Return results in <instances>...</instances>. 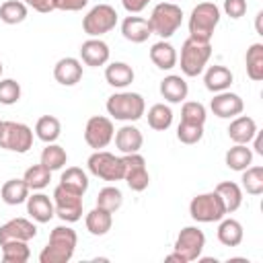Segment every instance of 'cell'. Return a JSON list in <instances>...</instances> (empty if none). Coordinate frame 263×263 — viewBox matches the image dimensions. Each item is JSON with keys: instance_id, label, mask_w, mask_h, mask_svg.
Instances as JSON below:
<instances>
[{"instance_id": "20", "label": "cell", "mask_w": 263, "mask_h": 263, "mask_svg": "<svg viewBox=\"0 0 263 263\" xmlns=\"http://www.w3.org/2000/svg\"><path fill=\"white\" fill-rule=\"evenodd\" d=\"M115 146L119 152L123 154H132V152H140L142 144H144V138H142V132L134 125H123L115 132Z\"/></svg>"}, {"instance_id": "33", "label": "cell", "mask_w": 263, "mask_h": 263, "mask_svg": "<svg viewBox=\"0 0 263 263\" xmlns=\"http://www.w3.org/2000/svg\"><path fill=\"white\" fill-rule=\"evenodd\" d=\"M60 183H62L64 187H68V189L80 193V195H84L86 189H88V177H86V173H84L80 166H68V168L62 173Z\"/></svg>"}, {"instance_id": "13", "label": "cell", "mask_w": 263, "mask_h": 263, "mask_svg": "<svg viewBox=\"0 0 263 263\" xmlns=\"http://www.w3.org/2000/svg\"><path fill=\"white\" fill-rule=\"evenodd\" d=\"M37 236V226L27 218H12L0 226V242L6 240H31Z\"/></svg>"}, {"instance_id": "15", "label": "cell", "mask_w": 263, "mask_h": 263, "mask_svg": "<svg viewBox=\"0 0 263 263\" xmlns=\"http://www.w3.org/2000/svg\"><path fill=\"white\" fill-rule=\"evenodd\" d=\"M80 58L86 66H103L109 60V45L99 37H90L80 45Z\"/></svg>"}, {"instance_id": "38", "label": "cell", "mask_w": 263, "mask_h": 263, "mask_svg": "<svg viewBox=\"0 0 263 263\" xmlns=\"http://www.w3.org/2000/svg\"><path fill=\"white\" fill-rule=\"evenodd\" d=\"M121 203H123V193L117 189V187H113V185H109V187H103L101 191H99V195H97V208H101V210H107V212H117L119 208H121Z\"/></svg>"}, {"instance_id": "19", "label": "cell", "mask_w": 263, "mask_h": 263, "mask_svg": "<svg viewBox=\"0 0 263 263\" xmlns=\"http://www.w3.org/2000/svg\"><path fill=\"white\" fill-rule=\"evenodd\" d=\"M255 132H257V123L249 115H238L228 125V138L234 144H249L253 140Z\"/></svg>"}, {"instance_id": "52", "label": "cell", "mask_w": 263, "mask_h": 263, "mask_svg": "<svg viewBox=\"0 0 263 263\" xmlns=\"http://www.w3.org/2000/svg\"><path fill=\"white\" fill-rule=\"evenodd\" d=\"M2 70H4V66H2V62H0V76H2Z\"/></svg>"}, {"instance_id": "49", "label": "cell", "mask_w": 263, "mask_h": 263, "mask_svg": "<svg viewBox=\"0 0 263 263\" xmlns=\"http://www.w3.org/2000/svg\"><path fill=\"white\" fill-rule=\"evenodd\" d=\"M164 261H166V263H187V261H185V257H183L181 253H177V251H175V253H171V255H166V257H164Z\"/></svg>"}, {"instance_id": "26", "label": "cell", "mask_w": 263, "mask_h": 263, "mask_svg": "<svg viewBox=\"0 0 263 263\" xmlns=\"http://www.w3.org/2000/svg\"><path fill=\"white\" fill-rule=\"evenodd\" d=\"M214 191L222 197L224 208H226V214L236 212L240 208V203H242V191H240V187L234 181H222V183L216 185Z\"/></svg>"}, {"instance_id": "6", "label": "cell", "mask_w": 263, "mask_h": 263, "mask_svg": "<svg viewBox=\"0 0 263 263\" xmlns=\"http://www.w3.org/2000/svg\"><path fill=\"white\" fill-rule=\"evenodd\" d=\"M88 171L95 175V177H101L105 181H121L125 177V162H123V156H115L111 152H105V150H95L88 160Z\"/></svg>"}, {"instance_id": "17", "label": "cell", "mask_w": 263, "mask_h": 263, "mask_svg": "<svg viewBox=\"0 0 263 263\" xmlns=\"http://www.w3.org/2000/svg\"><path fill=\"white\" fill-rule=\"evenodd\" d=\"M27 214L39 222V224H45L49 222L53 216H55V208H53V201L43 195V193H33L27 197Z\"/></svg>"}, {"instance_id": "42", "label": "cell", "mask_w": 263, "mask_h": 263, "mask_svg": "<svg viewBox=\"0 0 263 263\" xmlns=\"http://www.w3.org/2000/svg\"><path fill=\"white\" fill-rule=\"evenodd\" d=\"M177 138L191 146V144H197L201 138H203V125H197V123H187V121H181L179 127H177Z\"/></svg>"}, {"instance_id": "23", "label": "cell", "mask_w": 263, "mask_h": 263, "mask_svg": "<svg viewBox=\"0 0 263 263\" xmlns=\"http://www.w3.org/2000/svg\"><path fill=\"white\" fill-rule=\"evenodd\" d=\"M150 60H152V64L156 66V68H160V70H171V68H175V64H177V51H175V47L168 43V41H156L152 47H150Z\"/></svg>"}, {"instance_id": "46", "label": "cell", "mask_w": 263, "mask_h": 263, "mask_svg": "<svg viewBox=\"0 0 263 263\" xmlns=\"http://www.w3.org/2000/svg\"><path fill=\"white\" fill-rule=\"evenodd\" d=\"M25 4L31 6L37 12H51V10H55L53 0H25Z\"/></svg>"}, {"instance_id": "41", "label": "cell", "mask_w": 263, "mask_h": 263, "mask_svg": "<svg viewBox=\"0 0 263 263\" xmlns=\"http://www.w3.org/2000/svg\"><path fill=\"white\" fill-rule=\"evenodd\" d=\"M181 121L203 125V123H205V107H203L201 103H197V101H187V103H183Z\"/></svg>"}, {"instance_id": "47", "label": "cell", "mask_w": 263, "mask_h": 263, "mask_svg": "<svg viewBox=\"0 0 263 263\" xmlns=\"http://www.w3.org/2000/svg\"><path fill=\"white\" fill-rule=\"evenodd\" d=\"M150 0H121L123 8L129 12V14H136V12H142L146 6H148Z\"/></svg>"}, {"instance_id": "44", "label": "cell", "mask_w": 263, "mask_h": 263, "mask_svg": "<svg viewBox=\"0 0 263 263\" xmlns=\"http://www.w3.org/2000/svg\"><path fill=\"white\" fill-rule=\"evenodd\" d=\"M224 12L230 18H240L247 12V0H224Z\"/></svg>"}, {"instance_id": "7", "label": "cell", "mask_w": 263, "mask_h": 263, "mask_svg": "<svg viewBox=\"0 0 263 263\" xmlns=\"http://www.w3.org/2000/svg\"><path fill=\"white\" fill-rule=\"evenodd\" d=\"M33 146V129L18 121H2L0 148L25 154Z\"/></svg>"}, {"instance_id": "31", "label": "cell", "mask_w": 263, "mask_h": 263, "mask_svg": "<svg viewBox=\"0 0 263 263\" xmlns=\"http://www.w3.org/2000/svg\"><path fill=\"white\" fill-rule=\"evenodd\" d=\"M245 64H247V74L251 80H255V82L263 80V43L249 45Z\"/></svg>"}, {"instance_id": "28", "label": "cell", "mask_w": 263, "mask_h": 263, "mask_svg": "<svg viewBox=\"0 0 263 263\" xmlns=\"http://www.w3.org/2000/svg\"><path fill=\"white\" fill-rule=\"evenodd\" d=\"M35 134H37V138L41 142L51 144V142H55L60 138L62 123H60V119L55 115H41L37 119V123H35Z\"/></svg>"}, {"instance_id": "25", "label": "cell", "mask_w": 263, "mask_h": 263, "mask_svg": "<svg viewBox=\"0 0 263 263\" xmlns=\"http://www.w3.org/2000/svg\"><path fill=\"white\" fill-rule=\"evenodd\" d=\"M105 80L115 88H125L134 82V70L125 62H113L105 68Z\"/></svg>"}, {"instance_id": "16", "label": "cell", "mask_w": 263, "mask_h": 263, "mask_svg": "<svg viewBox=\"0 0 263 263\" xmlns=\"http://www.w3.org/2000/svg\"><path fill=\"white\" fill-rule=\"evenodd\" d=\"M53 78L62 86H74L82 78V64L76 58H62L53 66Z\"/></svg>"}, {"instance_id": "36", "label": "cell", "mask_w": 263, "mask_h": 263, "mask_svg": "<svg viewBox=\"0 0 263 263\" xmlns=\"http://www.w3.org/2000/svg\"><path fill=\"white\" fill-rule=\"evenodd\" d=\"M27 18V4L21 0H6L0 4V21L6 25H16Z\"/></svg>"}, {"instance_id": "29", "label": "cell", "mask_w": 263, "mask_h": 263, "mask_svg": "<svg viewBox=\"0 0 263 263\" xmlns=\"http://www.w3.org/2000/svg\"><path fill=\"white\" fill-rule=\"evenodd\" d=\"M218 240L224 247H238L242 242V226L234 218H226L218 226Z\"/></svg>"}, {"instance_id": "37", "label": "cell", "mask_w": 263, "mask_h": 263, "mask_svg": "<svg viewBox=\"0 0 263 263\" xmlns=\"http://www.w3.org/2000/svg\"><path fill=\"white\" fill-rule=\"evenodd\" d=\"M23 179H25V183L29 185V189H43V187H47L49 181H51V171H49L45 164L39 162V164L29 166V168L25 171Z\"/></svg>"}, {"instance_id": "40", "label": "cell", "mask_w": 263, "mask_h": 263, "mask_svg": "<svg viewBox=\"0 0 263 263\" xmlns=\"http://www.w3.org/2000/svg\"><path fill=\"white\" fill-rule=\"evenodd\" d=\"M242 189L251 195L263 193V166H247L242 171Z\"/></svg>"}, {"instance_id": "51", "label": "cell", "mask_w": 263, "mask_h": 263, "mask_svg": "<svg viewBox=\"0 0 263 263\" xmlns=\"http://www.w3.org/2000/svg\"><path fill=\"white\" fill-rule=\"evenodd\" d=\"M228 263H249L247 259H228Z\"/></svg>"}, {"instance_id": "4", "label": "cell", "mask_w": 263, "mask_h": 263, "mask_svg": "<svg viewBox=\"0 0 263 263\" xmlns=\"http://www.w3.org/2000/svg\"><path fill=\"white\" fill-rule=\"evenodd\" d=\"M181 21H183V10H181V6L173 4V2L156 4L152 8L150 18H148V23L152 27V33L160 35L162 39H168L181 27Z\"/></svg>"}, {"instance_id": "11", "label": "cell", "mask_w": 263, "mask_h": 263, "mask_svg": "<svg viewBox=\"0 0 263 263\" xmlns=\"http://www.w3.org/2000/svg\"><path fill=\"white\" fill-rule=\"evenodd\" d=\"M115 136V129H113V121L105 115H92L88 121H86V127H84V142L95 148V150H101L105 148Z\"/></svg>"}, {"instance_id": "1", "label": "cell", "mask_w": 263, "mask_h": 263, "mask_svg": "<svg viewBox=\"0 0 263 263\" xmlns=\"http://www.w3.org/2000/svg\"><path fill=\"white\" fill-rule=\"evenodd\" d=\"M220 23V8L214 2H199L189 16V37L195 41H210Z\"/></svg>"}, {"instance_id": "32", "label": "cell", "mask_w": 263, "mask_h": 263, "mask_svg": "<svg viewBox=\"0 0 263 263\" xmlns=\"http://www.w3.org/2000/svg\"><path fill=\"white\" fill-rule=\"evenodd\" d=\"M224 160H226V166L228 168H232V171H245L253 162V152H251V148H247V144H234L232 148H228Z\"/></svg>"}, {"instance_id": "34", "label": "cell", "mask_w": 263, "mask_h": 263, "mask_svg": "<svg viewBox=\"0 0 263 263\" xmlns=\"http://www.w3.org/2000/svg\"><path fill=\"white\" fill-rule=\"evenodd\" d=\"M173 123V111L164 103H156L148 109V125L156 132H164Z\"/></svg>"}, {"instance_id": "5", "label": "cell", "mask_w": 263, "mask_h": 263, "mask_svg": "<svg viewBox=\"0 0 263 263\" xmlns=\"http://www.w3.org/2000/svg\"><path fill=\"white\" fill-rule=\"evenodd\" d=\"M189 214L195 222H220L226 216V208L222 197L216 191L199 193L189 203Z\"/></svg>"}, {"instance_id": "35", "label": "cell", "mask_w": 263, "mask_h": 263, "mask_svg": "<svg viewBox=\"0 0 263 263\" xmlns=\"http://www.w3.org/2000/svg\"><path fill=\"white\" fill-rule=\"evenodd\" d=\"M72 255H74V249L47 240V245L39 253V261L41 263H68L72 259Z\"/></svg>"}, {"instance_id": "53", "label": "cell", "mask_w": 263, "mask_h": 263, "mask_svg": "<svg viewBox=\"0 0 263 263\" xmlns=\"http://www.w3.org/2000/svg\"><path fill=\"white\" fill-rule=\"evenodd\" d=\"M0 129H2V121H0Z\"/></svg>"}, {"instance_id": "10", "label": "cell", "mask_w": 263, "mask_h": 263, "mask_svg": "<svg viewBox=\"0 0 263 263\" xmlns=\"http://www.w3.org/2000/svg\"><path fill=\"white\" fill-rule=\"evenodd\" d=\"M205 247V234L197 226H185L175 240V251L185 257V261H197Z\"/></svg>"}, {"instance_id": "2", "label": "cell", "mask_w": 263, "mask_h": 263, "mask_svg": "<svg viewBox=\"0 0 263 263\" xmlns=\"http://www.w3.org/2000/svg\"><path fill=\"white\" fill-rule=\"evenodd\" d=\"M146 103L138 92H115L107 99V113L121 121H136L144 115Z\"/></svg>"}, {"instance_id": "21", "label": "cell", "mask_w": 263, "mask_h": 263, "mask_svg": "<svg viewBox=\"0 0 263 263\" xmlns=\"http://www.w3.org/2000/svg\"><path fill=\"white\" fill-rule=\"evenodd\" d=\"M187 92H189V86H187L185 78H181L177 74H168V76H164L160 80V95L168 103H181V101H185Z\"/></svg>"}, {"instance_id": "14", "label": "cell", "mask_w": 263, "mask_h": 263, "mask_svg": "<svg viewBox=\"0 0 263 263\" xmlns=\"http://www.w3.org/2000/svg\"><path fill=\"white\" fill-rule=\"evenodd\" d=\"M242 99L236 95V92H228V90H222L218 92L212 103H210V109L214 111V115L222 117V119H230V117H236L242 113Z\"/></svg>"}, {"instance_id": "18", "label": "cell", "mask_w": 263, "mask_h": 263, "mask_svg": "<svg viewBox=\"0 0 263 263\" xmlns=\"http://www.w3.org/2000/svg\"><path fill=\"white\" fill-rule=\"evenodd\" d=\"M121 33L132 43H144L152 35V27H150L148 18H142V16H125L123 23H121Z\"/></svg>"}, {"instance_id": "27", "label": "cell", "mask_w": 263, "mask_h": 263, "mask_svg": "<svg viewBox=\"0 0 263 263\" xmlns=\"http://www.w3.org/2000/svg\"><path fill=\"white\" fill-rule=\"evenodd\" d=\"M113 226V216L111 212L107 210H101V208H95L86 214V230L95 236H103L111 230Z\"/></svg>"}, {"instance_id": "50", "label": "cell", "mask_w": 263, "mask_h": 263, "mask_svg": "<svg viewBox=\"0 0 263 263\" xmlns=\"http://www.w3.org/2000/svg\"><path fill=\"white\" fill-rule=\"evenodd\" d=\"M261 23H263V10H259L257 16H255V29H257L259 35H263V27H261Z\"/></svg>"}, {"instance_id": "43", "label": "cell", "mask_w": 263, "mask_h": 263, "mask_svg": "<svg viewBox=\"0 0 263 263\" xmlns=\"http://www.w3.org/2000/svg\"><path fill=\"white\" fill-rule=\"evenodd\" d=\"M21 99V84L12 78L0 80V103L2 105H14Z\"/></svg>"}, {"instance_id": "22", "label": "cell", "mask_w": 263, "mask_h": 263, "mask_svg": "<svg viewBox=\"0 0 263 263\" xmlns=\"http://www.w3.org/2000/svg\"><path fill=\"white\" fill-rule=\"evenodd\" d=\"M232 80H234L232 72H230L226 66H220V64L210 66L208 72H205V76H203L205 88L212 90V92H222V90H226V88L232 84Z\"/></svg>"}, {"instance_id": "12", "label": "cell", "mask_w": 263, "mask_h": 263, "mask_svg": "<svg viewBox=\"0 0 263 263\" xmlns=\"http://www.w3.org/2000/svg\"><path fill=\"white\" fill-rule=\"evenodd\" d=\"M123 162H125V183L129 185L132 191H144L150 185V175L146 168V160L140 152H132V154H123Z\"/></svg>"}, {"instance_id": "3", "label": "cell", "mask_w": 263, "mask_h": 263, "mask_svg": "<svg viewBox=\"0 0 263 263\" xmlns=\"http://www.w3.org/2000/svg\"><path fill=\"white\" fill-rule=\"evenodd\" d=\"M212 55V43L210 41H195L185 39L181 47V72L185 76H197L203 72L208 60Z\"/></svg>"}, {"instance_id": "48", "label": "cell", "mask_w": 263, "mask_h": 263, "mask_svg": "<svg viewBox=\"0 0 263 263\" xmlns=\"http://www.w3.org/2000/svg\"><path fill=\"white\" fill-rule=\"evenodd\" d=\"M253 142H255V144H253V146H255V152L263 156V138H261V132H255Z\"/></svg>"}, {"instance_id": "9", "label": "cell", "mask_w": 263, "mask_h": 263, "mask_svg": "<svg viewBox=\"0 0 263 263\" xmlns=\"http://www.w3.org/2000/svg\"><path fill=\"white\" fill-rule=\"evenodd\" d=\"M117 25V12L111 4H97L92 6L86 16L82 18V29L90 37H99L109 33Z\"/></svg>"}, {"instance_id": "39", "label": "cell", "mask_w": 263, "mask_h": 263, "mask_svg": "<svg viewBox=\"0 0 263 263\" xmlns=\"http://www.w3.org/2000/svg\"><path fill=\"white\" fill-rule=\"evenodd\" d=\"M66 160H68V154H66V150L60 146V144H47L45 148H43V152H41V164H45L49 171H58V168H62L64 164H66Z\"/></svg>"}, {"instance_id": "24", "label": "cell", "mask_w": 263, "mask_h": 263, "mask_svg": "<svg viewBox=\"0 0 263 263\" xmlns=\"http://www.w3.org/2000/svg\"><path fill=\"white\" fill-rule=\"evenodd\" d=\"M29 185L25 183V179H8L4 181L2 189H0V195H2V201L8 203V205H18L23 201H27L29 197Z\"/></svg>"}, {"instance_id": "45", "label": "cell", "mask_w": 263, "mask_h": 263, "mask_svg": "<svg viewBox=\"0 0 263 263\" xmlns=\"http://www.w3.org/2000/svg\"><path fill=\"white\" fill-rule=\"evenodd\" d=\"M86 4H88V0H53L55 10H68V12L82 10Z\"/></svg>"}, {"instance_id": "30", "label": "cell", "mask_w": 263, "mask_h": 263, "mask_svg": "<svg viewBox=\"0 0 263 263\" xmlns=\"http://www.w3.org/2000/svg\"><path fill=\"white\" fill-rule=\"evenodd\" d=\"M0 247H2L4 263H27L31 257V249L27 240H6V242H0Z\"/></svg>"}, {"instance_id": "8", "label": "cell", "mask_w": 263, "mask_h": 263, "mask_svg": "<svg viewBox=\"0 0 263 263\" xmlns=\"http://www.w3.org/2000/svg\"><path fill=\"white\" fill-rule=\"evenodd\" d=\"M53 208L62 222H78L82 218V195L60 183L53 189Z\"/></svg>"}]
</instances>
